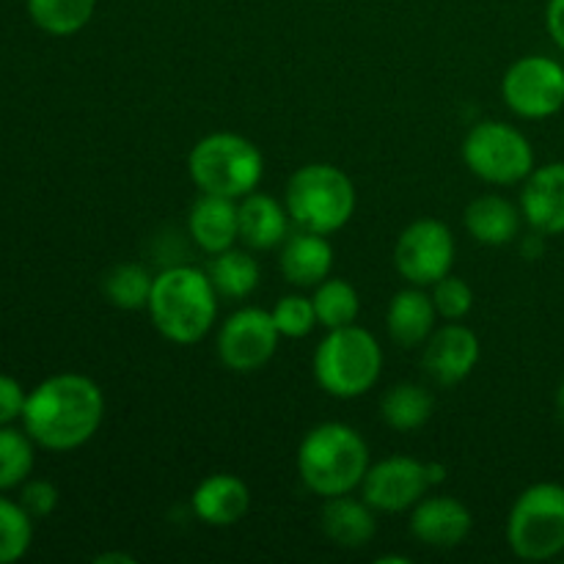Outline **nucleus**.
Here are the masks:
<instances>
[{"instance_id": "obj_18", "label": "nucleus", "mask_w": 564, "mask_h": 564, "mask_svg": "<svg viewBox=\"0 0 564 564\" xmlns=\"http://www.w3.org/2000/svg\"><path fill=\"white\" fill-rule=\"evenodd\" d=\"M279 268L290 284L317 286L334 268V246L325 235L301 229L281 242Z\"/></svg>"}, {"instance_id": "obj_29", "label": "nucleus", "mask_w": 564, "mask_h": 564, "mask_svg": "<svg viewBox=\"0 0 564 564\" xmlns=\"http://www.w3.org/2000/svg\"><path fill=\"white\" fill-rule=\"evenodd\" d=\"M33 543V518L20 501L0 496V564L20 562Z\"/></svg>"}, {"instance_id": "obj_2", "label": "nucleus", "mask_w": 564, "mask_h": 564, "mask_svg": "<svg viewBox=\"0 0 564 564\" xmlns=\"http://www.w3.org/2000/svg\"><path fill=\"white\" fill-rule=\"evenodd\" d=\"M147 312L158 334L171 345H196L218 319V290L207 270L174 264L154 275Z\"/></svg>"}, {"instance_id": "obj_5", "label": "nucleus", "mask_w": 564, "mask_h": 564, "mask_svg": "<svg viewBox=\"0 0 564 564\" xmlns=\"http://www.w3.org/2000/svg\"><path fill=\"white\" fill-rule=\"evenodd\" d=\"M284 207L297 229L334 235L350 224L356 213V185L330 163H308L286 182Z\"/></svg>"}, {"instance_id": "obj_34", "label": "nucleus", "mask_w": 564, "mask_h": 564, "mask_svg": "<svg viewBox=\"0 0 564 564\" xmlns=\"http://www.w3.org/2000/svg\"><path fill=\"white\" fill-rule=\"evenodd\" d=\"M545 28H549L556 47L564 53V0H549V6H545Z\"/></svg>"}, {"instance_id": "obj_19", "label": "nucleus", "mask_w": 564, "mask_h": 564, "mask_svg": "<svg viewBox=\"0 0 564 564\" xmlns=\"http://www.w3.org/2000/svg\"><path fill=\"white\" fill-rule=\"evenodd\" d=\"M435 317H438V308H435L433 295H427L424 286H411L391 297L386 308V328L397 345L413 350L433 336Z\"/></svg>"}, {"instance_id": "obj_6", "label": "nucleus", "mask_w": 564, "mask_h": 564, "mask_svg": "<svg viewBox=\"0 0 564 564\" xmlns=\"http://www.w3.org/2000/svg\"><path fill=\"white\" fill-rule=\"evenodd\" d=\"M187 174L202 193L242 198L262 182L264 158L253 141L237 132H213L187 154Z\"/></svg>"}, {"instance_id": "obj_16", "label": "nucleus", "mask_w": 564, "mask_h": 564, "mask_svg": "<svg viewBox=\"0 0 564 564\" xmlns=\"http://www.w3.org/2000/svg\"><path fill=\"white\" fill-rule=\"evenodd\" d=\"M187 235L204 253H220L240 240V204L237 198L202 193L187 213Z\"/></svg>"}, {"instance_id": "obj_9", "label": "nucleus", "mask_w": 564, "mask_h": 564, "mask_svg": "<svg viewBox=\"0 0 564 564\" xmlns=\"http://www.w3.org/2000/svg\"><path fill=\"white\" fill-rule=\"evenodd\" d=\"M501 97L521 119H551L564 108V66L549 55H523L505 72Z\"/></svg>"}, {"instance_id": "obj_33", "label": "nucleus", "mask_w": 564, "mask_h": 564, "mask_svg": "<svg viewBox=\"0 0 564 564\" xmlns=\"http://www.w3.org/2000/svg\"><path fill=\"white\" fill-rule=\"evenodd\" d=\"M25 389L20 386V380L9 378V375H0V427L22 419L25 411Z\"/></svg>"}, {"instance_id": "obj_30", "label": "nucleus", "mask_w": 564, "mask_h": 564, "mask_svg": "<svg viewBox=\"0 0 564 564\" xmlns=\"http://www.w3.org/2000/svg\"><path fill=\"white\" fill-rule=\"evenodd\" d=\"M270 314H273V323L279 328V334L286 336V339H303L317 325V312H314L312 297L306 295L279 297V303L270 308Z\"/></svg>"}, {"instance_id": "obj_15", "label": "nucleus", "mask_w": 564, "mask_h": 564, "mask_svg": "<svg viewBox=\"0 0 564 564\" xmlns=\"http://www.w3.org/2000/svg\"><path fill=\"white\" fill-rule=\"evenodd\" d=\"M521 215L543 237L564 235V163H549L527 176Z\"/></svg>"}, {"instance_id": "obj_35", "label": "nucleus", "mask_w": 564, "mask_h": 564, "mask_svg": "<svg viewBox=\"0 0 564 564\" xmlns=\"http://www.w3.org/2000/svg\"><path fill=\"white\" fill-rule=\"evenodd\" d=\"M556 419H560V424L564 427V380L560 389H556Z\"/></svg>"}, {"instance_id": "obj_11", "label": "nucleus", "mask_w": 564, "mask_h": 564, "mask_svg": "<svg viewBox=\"0 0 564 564\" xmlns=\"http://www.w3.org/2000/svg\"><path fill=\"white\" fill-rule=\"evenodd\" d=\"M279 339L281 334L273 323V314L259 306H246L220 325L218 358L231 372H259L275 356Z\"/></svg>"}, {"instance_id": "obj_7", "label": "nucleus", "mask_w": 564, "mask_h": 564, "mask_svg": "<svg viewBox=\"0 0 564 564\" xmlns=\"http://www.w3.org/2000/svg\"><path fill=\"white\" fill-rule=\"evenodd\" d=\"M507 543L523 562H549L564 554V485H529L507 518Z\"/></svg>"}, {"instance_id": "obj_3", "label": "nucleus", "mask_w": 564, "mask_h": 564, "mask_svg": "<svg viewBox=\"0 0 564 564\" xmlns=\"http://www.w3.org/2000/svg\"><path fill=\"white\" fill-rule=\"evenodd\" d=\"M297 477L319 499L352 494L361 488L369 463V446L358 430L341 422L317 424L297 446Z\"/></svg>"}, {"instance_id": "obj_27", "label": "nucleus", "mask_w": 564, "mask_h": 564, "mask_svg": "<svg viewBox=\"0 0 564 564\" xmlns=\"http://www.w3.org/2000/svg\"><path fill=\"white\" fill-rule=\"evenodd\" d=\"M312 303L314 312H317V325H323L325 330L352 325L358 319V312H361V301H358L356 286L347 284L345 279L319 281Z\"/></svg>"}, {"instance_id": "obj_13", "label": "nucleus", "mask_w": 564, "mask_h": 564, "mask_svg": "<svg viewBox=\"0 0 564 564\" xmlns=\"http://www.w3.org/2000/svg\"><path fill=\"white\" fill-rule=\"evenodd\" d=\"M482 347H479L477 334L460 319L435 328L433 336L424 341V372L435 380L438 386H457L474 372L479 364Z\"/></svg>"}, {"instance_id": "obj_28", "label": "nucleus", "mask_w": 564, "mask_h": 564, "mask_svg": "<svg viewBox=\"0 0 564 564\" xmlns=\"http://www.w3.org/2000/svg\"><path fill=\"white\" fill-rule=\"evenodd\" d=\"M33 463L36 455L31 435L11 424L0 427V494L20 488L25 479H31Z\"/></svg>"}, {"instance_id": "obj_1", "label": "nucleus", "mask_w": 564, "mask_h": 564, "mask_svg": "<svg viewBox=\"0 0 564 564\" xmlns=\"http://www.w3.org/2000/svg\"><path fill=\"white\" fill-rule=\"evenodd\" d=\"M102 419V389L86 375L64 372L42 380L28 394L22 427L42 449L72 452L97 435Z\"/></svg>"}, {"instance_id": "obj_20", "label": "nucleus", "mask_w": 564, "mask_h": 564, "mask_svg": "<svg viewBox=\"0 0 564 564\" xmlns=\"http://www.w3.org/2000/svg\"><path fill=\"white\" fill-rule=\"evenodd\" d=\"M290 237V213L268 193L240 198V240L253 251L279 248Z\"/></svg>"}, {"instance_id": "obj_4", "label": "nucleus", "mask_w": 564, "mask_h": 564, "mask_svg": "<svg viewBox=\"0 0 564 564\" xmlns=\"http://www.w3.org/2000/svg\"><path fill=\"white\" fill-rule=\"evenodd\" d=\"M383 350L361 325H345L325 334L314 350V380L336 400H358L380 380Z\"/></svg>"}, {"instance_id": "obj_10", "label": "nucleus", "mask_w": 564, "mask_h": 564, "mask_svg": "<svg viewBox=\"0 0 564 564\" xmlns=\"http://www.w3.org/2000/svg\"><path fill=\"white\" fill-rule=\"evenodd\" d=\"M455 237L438 218H419L402 229L394 246V268L411 286H433L452 273Z\"/></svg>"}, {"instance_id": "obj_24", "label": "nucleus", "mask_w": 564, "mask_h": 564, "mask_svg": "<svg viewBox=\"0 0 564 564\" xmlns=\"http://www.w3.org/2000/svg\"><path fill=\"white\" fill-rule=\"evenodd\" d=\"M207 275L220 297L226 301H242L259 286V262L248 251L226 248L215 253L207 264Z\"/></svg>"}, {"instance_id": "obj_8", "label": "nucleus", "mask_w": 564, "mask_h": 564, "mask_svg": "<svg viewBox=\"0 0 564 564\" xmlns=\"http://www.w3.org/2000/svg\"><path fill=\"white\" fill-rule=\"evenodd\" d=\"M468 171L488 185H521L534 171V149L518 127L485 119L463 141Z\"/></svg>"}, {"instance_id": "obj_36", "label": "nucleus", "mask_w": 564, "mask_h": 564, "mask_svg": "<svg viewBox=\"0 0 564 564\" xmlns=\"http://www.w3.org/2000/svg\"><path fill=\"white\" fill-rule=\"evenodd\" d=\"M97 562H124V564H132L135 560H132L130 554H105V556H97Z\"/></svg>"}, {"instance_id": "obj_21", "label": "nucleus", "mask_w": 564, "mask_h": 564, "mask_svg": "<svg viewBox=\"0 0 564 564\" xmlns=\"http://www.w3.org/2000/svg\"><path fill=\"white\" fill-rule=\"evenodd\" d=\"M319 523L330 543L339 549H364L375 538V510L364 499H350V494L325 499Z\"/></svg>"}, {"instance_id": "obj_31", "label": "nucleus", "mask_w": 564, "mask_h": 564, "mask_svg": "<svg viewBox=\"0 0 564 564\" xmlns=\"http://www.w3.org/2000/svg\"><path fill=\"white\" fill-rule=\"evenodd\" d=\"M433 303L435 308H438V317L455 323V319H463L468 312H471L474 292L460 275L449 273L433 284Z\"/></svg>"}, {"instance_id": "obj_22", "label": "nucleus", "mask_w": 564, "mask_h": 564, "mask_svg": "<svg viewBox=\"0 0 564 564\" xmlns=\"http://www.w3.org/2000/svg\"><path fill=\"white\" fill-rule=\"evenodd\" d=\"M521 207L496 193L474 198L463 215L468 235L482 246H507L516 240L521 231Z\"/></svg>"}, {"instance_id": "obj_12", "label": "nucleus", "mask_w": 564, "mask_h": 564, "mask_svg": "<svg viewBox=\"0 0 564 564\" xmlns=\"http://www.w3.org/2000/svg\"><path fill=\"white\" fill-rule=\"evenodd\" d=\"M433 488L427 463L408 455L383 457L364 474L361 499L378 512L413 510Z\"/></svg>"}, {"instance_id": "obj_26", "label": "nucleus", "mask_w": 564, "mask_h": 564, "mask_svg": "<svg viewBox=\"0 0 564 564\" xmlns=\"http://www.w3.org/2000/svg\"><path fill=\"white\" fill-rule=\"evenodd\" d=\"M33 25L50 36H75L91 22L97 0H25Z\"/></svg>"}, {"instance_id": "obj_23", "label": "nucleus", "mask_w": 564, "mask_h": 564, "mask_svg": "<svg viewBox=\"0 0 564 564\" xmlns=\"http://www.w3.org/2000/svg\"><path fill=\"white\" fill-rule=\"evenodd\" d=\"M435 411V400L424 386L416 383H397L380 400V416L386 427L397 433H416L430 422Z\"/></svg>"}, {"instance_id": "obj_32", "label": "nucleus", "mask_w": 564, "mask_h": 564, "mask_svg": "<svg viewBox=\"0 0 564 564\" xmlns=\"http://www.w3.org/2000/svg\"><path fill=\"white\" fill-rule=\"evenodd\" d=\"M20 505L25 507L33 521L53 516L55 507H58V488L47 479H25L20 485Z\"/></svg>"}, {"instance_id": "obj_25", "label": "nucleus", "mask_w": 564, "mask_h": 564, "mask_svg": "<svg viewBox=\"0 0 564 564\" xmlns=\"http://www.w3.org/2000/svg\"><path fill=\"white\" fill-rule=\"evenodd\" d=\"M154 275L138 262H119L102 275V295L121 312H138L149 306Z\"/></svg>"}, {"instance_id": "obj_14", "label": "nucleus", "mask_w": 564, "mask_h": 564, "mask_svg": "<svg viewBox=\"0 0 564 564\" xmlns=\"http://www.w3.org/2000/svg\"><path fill=\"white\" fill-rule=\"evenodd\" d=\"M411 534L430 549H457L471 534V512L452 496H424L411 510Z\"/></svg>"}, {"instance_id": "obj_17", "label": "nucleus", "mask_w": 564, "mask_h": 564, "mask_svg": "<svg viewBox=\"0 0 564 564\" xmlns=\"http://www.w3.org/2000/svg\"><path fill=\"white\" fill-rule=\"evenodd\" d=\"M191 505L198 521H204L207 527L226 529L246 518L248 507H251V494H248V485L235 474H209L196 485Z\"/></svg>"}]
</instances>
